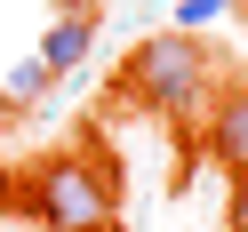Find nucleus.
Returning a JSON list of instances; mask_svg holds the SVG:
<instances>
[{
    "mask_svg": "<svg viewBox=\"0 0 248 232\" xmlns=\"http://www.w3.org/2000/svg\"><path fill=\"white\" fill-rule=\"evenodd\" d=\"M8 120H16V104H8V96H0V136H8Z\"/></svg>",
    "mask_w": 248,
    "mask_h": 232,
    "instance_id": "6e6552de",
    "label": "nucleus"
},
{
    "mask_svg": "<svg viewBox=\"0 0 248 232\" xmlns=\"http://www.w3.org/2000/svg\"><path fill=\"white\" fill-rule=\"evenodd\" d=\"M88 40H96V32H88V16H64V24H48V40H40V64H48V80L80 64V56H88Z\"/></svg>",
    "mask_w": 248,
    "mask_h": 232,
    "instance_id": "20e7f679",
    "label": "nucleus"
},
{
    "mask_svg": "<svg viewBox=\"0 0 248 232\" xmlns=\"http://www.w3.org/2000/svg\"><path fill=\"white\" fill-rule=\"evenodd\" d=\"M128 96L144 104V112H168V120H184V112H200L208 104V88H216V56H208V40L200 32H152L144 48L128 56Z\"/></svg>",
    "mask_w": 248,
    "mask_h": 232,
    "instance_id": "f257e3e1",
    "label": "nucleus"
},
{
    "mask_svg": "<svg viewBox=\"0 0 248 232\" xmlns=\"http://www.w3.org/2000/svg\"><path fill=\"white\" fill-rule=\"evenodd\" d=\"M40 88H48V64H40V56H24V64L8 72V104H32Z\"/></svg>",
    "mask_w": 248,
    "mask_h": 232,
    "instance_id": "39448f33",
    "label": "nucleus"
},
{
    "mask_svg": "<svg viewBox=\"0 0 248 232\" xmlns=\"http://www.w3.org/2000/svg\"><path fill=\"white\" fill-rule=\"evenodd\" d=\"M32 216L48 232H120V208H112V176L88 160H48L32 176Z\"/></svg>",
    "mask_w": 248,
    "mask_h": 232,
    "instance_id": "f03ea898",
    "label": "nucleus"
},
{
    "mask_svg": "<svg viewBox=\"0 0 248 232\" xmlns=\"http://www.w3.org/2000/svg\"><path fill=\"white\" fill-rule=\"evenodd\" d=\"M232 232H248V176H232V208H224Z\"/></svg>",
    "mask_w": 248,
    "mask_h": 232,
    "instance_id": "0eeeda50",
    "label": "nucleus"
},
{
    "mask_svg": "<svg viewBox=\"0 0 248 232\" xmlns=\"http://www.w3.org/2000/svg\"><path fill=\"white\" fill-rule=\"evenodd\" d=\"M216 8H224V0H184V8H176V32H200Z\"/></svg>",
    "mask_w": 248,
    "mask_h": 232,
    "instance_id": "423d86ee",
    "label": "nucleus"
},
{
    "mask_svg": "<svg viewBox=\"0 0 248 232\" xmlns=\"http://www.w3.org/2000/svg\"><path fill=\"white\" fill-rule=\"evenodd\" d=\"M208 152L232 168V176H248V80L208 104Z\"/></svg>",
    "mask_w": 248,
    "mask_h": 232,
    "instance_id": "7ed1b4c3",
    "label": "nucleus"
}]
</instances>
